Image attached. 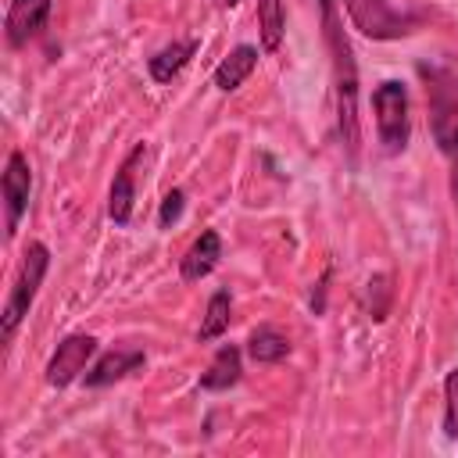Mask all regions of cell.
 <instances>
[{
    "instance_id": "cell-14",
    "label": "cell",
    "mask_w": 458,
    "mask_h": 458,
    "mask_svg": "<svg viewBox=\"0 0 458 458\" xmlns=\"http://www.w3.org/2000/svg\"><path fill=\"white\" fill-rule=\"evenodd\" d=\"M240 347L236 344H222L218 351H215V358H211V365L204 369V376H200V386L204 390H229V386H236L240 383Z\"/></svg>"
},
{
    "instance_id": "cell-6",
    "label": "cell",
    "mask_w": 458,
    "mask_h": 458,
    "mask_svg": "<svg viewBox=\"0 0 458 458\" xmlns=\"http://www.w3.org/2000/svg\"><path fill=\"white\" fill-rule=\"evenodd\" d=\"M93 354H97V336H89V333H72V336H64V340L57 344V351L50 354V361H47V383H50V386H68V383H75V379L86 372V365H89Z\"/></svg>"
},
{
    "instance_id": "cell-8",
    "label": "cell",
    "mask_w": 458,
    "mask_h": 458,
    "mask_svg": "<svg viewBox=\"0 0 458 458\" xmlns=\"http://www.w3.org/2000/svg\"><path fill=\"white\" fill-rule=\"evenodd\" d=\"M0 190H4V211H7V236H14L18 225H21V215L29 208V193H32V172H29V161H25L21 150L7 154Z\"/></svg>"
},
{
    "instance_id": "cell-1",
    "label": "cell",
    "mask_w": 458,
    "mask_h": 458,
    "mask_svg": "<svg viewBox=\"0 0 458 458\" xmlns=\"http://www.w3.org/2000/svg\"><path fill=\"white\" fill-rule=\"evenodd\" d=\"M322 11V36L329 47V64H333V89H336V129L344 140L347 157H358V64L351 54V39L344 36V18L336 0H318Z\"/></svg>"
},
{
    "instance_id": "cell-11",
    "label": "cell",
    "mask_w": 458,
    "mask_h": 458,
    "mask_svg": "<svg viewBox=\"0 0 458 458\" xmlns=\"http://www.w3.org/2000/svg\"><path fill=\"white\" fill-rule=\"evenodd\" d=\"M218 258H222V236H218L215 229H204V233L190 243V250L182 254V261H179L182 283H200L204 276H211L215 265H218Z\"/></svg>"
},
{
    "instance_id": "cell-17",
    "label": "cell",
    "mask_w": 458,
    "mask_h": 458,
    "mask_svg": "<svg viewBox=\"0 0 458 458\" xmlns=\"http://www.w3.org/2000/svg\"><path fill=\"white\" fill-rule=\"evenodd\" d=\"M258 29H261V47L265 50H279L283 29H286L283 0H258Z\"/></svg>"
},
{
    "instance_id": "cell-19",
    "label": "cell",
    "mask_w": 458,
    "mask_h": 458,
    "mask_svg": "<svg viewBox=\"0 0 458 458\" xmlns=\"http://www.w3.org/2000/svg\"><path fill=\"white\" fill-rule=\"evenodd\" d=\"M182 200H186L182 190H168V193H165L161 211H157V225H161V229H168L172 222H179V215H182Z\"/></svg>"
},
{
    "instance_id": "cell-2",
    "label": "cell",
    "mask_w": 458,
    "mask_h": 458,
    "mask_svg": "<svg viewBox=\"0 0 458 458\" xmlns=\"http://www.w3.org/2000/svg\"><path fill=\"white\" fill-rule=\"evenodd\" d=\"M419 75L429 107V132L451 165V179H458V75L440 64H419Z\"/></svg>"
},
{
    "instance_id": "cell-4",
    "label": "cell",
    "mask_w": 458,
    "mask_h": 458,
    "mask_svg": "<svg viewBox=\"0 0 458 458\" xmlns=\"http://www.w3.org/2000/svg\"><path fill=\"white\" fill-rule=\"evenodd\" d=\"M372 111H376V132L386 154H401L408 147V86L401 79H386L372 89Z\"/></svg>"
},
{
    "instance_id": "cell-15",
    "label": "cell",
    "mask_w": 458,
    "mask_h": 458,
    "mask_svg": "<svg viewBox=\"0 0 458 458\" xmlns=\"http://www.w3.org/2000/svg\"><path fill=\"white\" fill-rule=\"evenodd\" d=\"M247 354H250V361H258V365H276V361H283V358L290 354V340H286L276 326H258V329L247 336Z\"/></svg>"
},
{
    "instance_id": "cell-9",
    "label": "cell",
    "mask_w": 458,
    "mask_h": 458,
    "mask_svg": "<svg viewBox=\"0 0 458 458\" xmlns=\"http://www.w3.org/2000/svg\"><path fill=\"white\" fill-rule=\"evenodd\" d=\"M54 0H11L7 4V18H4V36L7 47H25L29 39H36L50 18Z\"/></svg>"
},
{
    "instance_id": "cell-20",
    "label": "cell",
    "mask_w": 458,
    "mask_h": 458,
    "mask_svg": "<svg viewBox=\"0 0 458 458\" xmlns=\"http://www.w3.org/2000/svg\"><path fill=\"white\" fill-rule=\"evenodd\" d=\"M218 4H225V7H236V4H240V0H218Z\"/></svg>"
},
{
    "instance_id": "cell-5",
    "label": "cell",
    "mask_w": 458,
    "mask_h": 458,
    "mask_svg": "<svg viewBox=\"0 0 458 458\" xmlns=\"http://www.w3.org/2000/svg\"><path fill=\"white\" fill-rule=\"evenodd\" d=\"M351 25L369 39H397L411 32V18L394 11L390 0H340Z\"/></svg>"
},
{
    "instance_id": "cell-3",
    "label": "cell",
    "mask_w": 458,
    "mask_h": 458,
    "mask_svg": "<svg viewBox=\"0 0 458 458\" xmlns=\"http://www.w3.org/2000/svg\"><path fill=\"white\" fill-rule=\"evenodd\" d=\"M50 268V247L43 240H32L21 254V265H18V276H14V286L7 293V304H4V315H0V340L11 344V336L18 333L21 318L29 315L39 286H43V276Z\"/></svg>"
},
{
    "instance_id": "cell-18",
    "label": "cell",
    "mask_w": 458,
    "mask_h": 458,
    "mask_svg": "<svg viewBox=\"0 0 458 458\" xmlns=\"http://www.w3.org/2000/svg\"><path fill=\"white\" fill-rule=\"evenodd\" d=\"M444 437L458 440V369L444 376Z\"/></svg>"
},
{
    "instance_id": "cell-13",
    "label": "cell",
    "mask_w": 458,
    "mask_h": 458,
    "mask_svg": "<svg viewBox=\"0 0 458 458\" xmlns=\"http://www.w3.org/2000/svg\"><path fill=\"white\" fill-rule=\"evenodd\" d=\"M193 54H197V39H175V43L161 47L154 57H147V72L154 82H172L190 64Z\"/></svg>"
},
{
    "instance_id": "cell-12",
    "label": "cell",
    "mask_w": 458,
    "mask_h": 458,
    "mask_svg": "<svg viewBox=\"0 0 458 458\" xmlns=\"http://www.w3.org/2000/svg\"><path fill=\"white\" fill-rule=\"evenodd\" d=\"M254 68H258V47L240 43L236 50H229V54L218 61V68H215L211 82H215V89L233 93V89H240V86L250 79V72H254Z\"/></svg>"
},
{
    "instance_id": "cell-7",
    "label": "cell",
    "mask_w": 458,
    "mask_h": 458,
    "mask_svg": "<svg viewBox=\"0 0 458 458\" xmlns=\"http://www.w3.org/2000/svg\"><path fill=\"white\" fill-rule=\"evenodd\" d=\"M143 157H147V147L136 143L125 154V161L118 165V172H114V182L107 190V218L114 225H129V218H132V208H136V175H140Z\"/></svg>"
},
{
    "instance_id": "cell-16",
    "label": "cell",
    "mask_w": 458,
    "mask_h": 458,
    "mask_svg": "<svg viewBox=\"0 0 458 458\" xmlns=\"http://www.w3.org/2000/svg\"><path fill=\"white\" fill-rule=\"evenodd\" d=\"M229 311H233V301H229V290H215L208 297V308H204V322L197 329V340H215L229 329Z\"/></svg>"
},
{
    "instance_id": "cell-10",
    "label": "cell",
    "mask_w": 458,
    "mask_h": 458,
    "mask_svg": "<svg viewBox=\"0 0 458 458\" xmlns=\"http://www.w3.org/2000/svg\"><path fill=\"white\" fill-rule=\"evenodd\" d=\"M143 361H147V354H143L140 347H114V351L100 354V358L82 372V383L93 386V390H97V386H111V383L125 379L129 372L143 369Z\"/></svg>"
}]
</instances>
